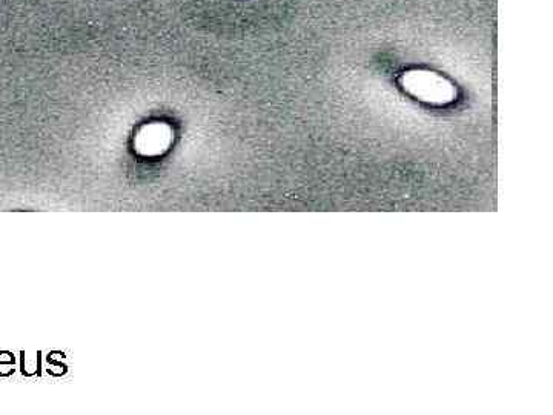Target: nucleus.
Segmentation results:
<instances>
[{"label": "nucleus", "instance_id": "obj_1", "mask_svg": "<svg viewBox=\"0 0 553 415\" xmlns=\"http://www.w3.org/2000/svg\"><path fill=\"white\" fill-rule=\"evenodd\" d=\"M400 82L406 93L431 105H448L457 97L454 83L434 71H406L401 76Z\"/></svg>", "mask_w": 553, "mask_h": 415}]
</instances>
